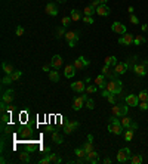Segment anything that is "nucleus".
<instances>
[{
  "mask_svg": "<svg viewBox=\"0 0 148 164\" xmlns=\"http://www.w3.org/2000/svg\"><path fill=\"white\" fill-rule=\"evenodd\" d=\"M108 132L110 133H113L115 136H119V135H122L123 132H125V127L122 126V121L119 120V118H115V115L110 118V123H108Z\"/></svg>",
  "mask_w": 148,
  "mask_h": 164,
  "instance_id": "nucleus-1",
  "label": "nucleus"
},
{
  "mask_svg": "<svg viewBox=\"0 0 148 164\" xmlns=\"http://www.w3.org/2000/svg\"><path fill=\"white\" fill-rule=\"evenodd\" d=\"M105 89H107L111 95H119V93H122L123 83H122L119 78H115V80H110V81H107V86H105Z\"/></svg>",
  "mask_w": 148,
  "mask_h": 164,
  "instance_id": "nucleus-2",
  "label": "nucleus"
},
{
  "mask_svg": "<svg viewBox=\"0 0 148 164\" xmlns=\"http://www.w3.org/2000/svg\"><path fill=\"white\" fill-rule=\"evenodd\" d=\"M89 98L88 96V93L86 95H83V93H80V96L73 99V109L74 111H80V109L84 107V104H86V99Z\"/></svg>",
  "mask_w": 148,
  "mask_h": 164,
  "instance_id": "nucleus-3",
  "label": "nucleus"
},
{
  "mask_svg": "<svg viewBox=\"0 0 148 164\" xmlns=\"http://www.w3.org/2000/svg\"><path fill=\"white\" fill-rule=\"evenodd\" d=\"M65 40H67V43H68L70 47H74V46L77 44V42L80 40V33H77V31H67Z\"/></svg>",
  "mask_w": 148,
  "mask_h": 164,
  "instance_id": "nucleus-4",
  "label": "nucleus"
},
{
  "mask_svg": "<svg viewBox=\"0 0 148 164\" xmlns=\"http://www.w3.org/2000/svg\"><path fill=\"white\" fill-rule=\"evenodd\" d=\"M130 157H132L130 149L129 148H122L117 152V161L119 163H127V161H130Z\"/></svg>",
  "mask_w": 148,
  "mask_h": 164,
  "instance_id": "nucleus-5",
  "label": "nucleus"
},
{
  "mask_svg": "<svg viewBox=\"0 0 148 164\" xmlns=\"http://www.w3.org/2000/svg\"><path fill=\"white\" fill-rule=\"evenodd\" d=\"M73 65L76 67V70H77V71H81V70H84L86 67L91 65V61H89V59H86L84 56H79L77 59H74Z\"/></svg>",
  "mask_w": 148,
  "mask_h": 164,
  "instance_id": "nucleus-6",
  "label": "nucleus"
},
{
  "mask_svg": "<svg viewBox=\"0 0 148 164\" xmlns=\"http://www.w3.org/2000/svg\"><path fill=\"white\" fill-rule=\"evenodd\" d=\"M111 111H113V115H115V117H123V115H127L129 105H115L114 104Z\"/></svg>",
  "mask_w": 148,
  "mask_h": 164,
  "instance_id": "nucleus-7",
  "label": "nucleus"
},
{
  "mask_svg": "<svg viewBox=\"0 0 148 164\" xmlns=\"http://www.w3.org/2000/svg\"><path fill=\"white\" fill-rule=\"evenodd\" d=\"M84 163H89V164H96L99 163V154L96 151H92V152H88V155L83 158Z\"/></svg>",
  "mask_w": 148,
  "mask_h": 164,
  "instance_id": "nucleus-8",
  "label": "nucleus"
},
{
  "mask_svg": "<svg viewBox=\"0 0 148 164\" xmlns=\"http://www.w3.org/2000/svg\"><path fill=\"white\" fill-rule=\"evenodd\" d=\"M79 121H76V120H71L68 121V123H65V126H64V132L67 133V135H71L74 130H77L79 129Z\"/></svg>",
  "mask_w": 148,
  "mask_h": 164,
  "instance_id": "nucleus-9",
  "label": "nucleus"
},
{
  "mask_svg": "<svg viewBox=\"0 0 148 164\" xmlns=\"http://www.w3.org/2000/svg\"><path fill=\"white\" fill-rule=\"evenodd\" d=\"M111 30H113L114 33L122 34V36L127 33V28H126V25H125V24H122V22H113V24H111Z\"/></svg>",
  "mask_w": 148,
  "mask_h": 164,
  "instance_id": "nucleus-10",
  "label": "nucleus"
},
{
  "mask_svg": "<svg viewBox=\"0 0 148 164\" xmlns=\"http://www.w3.org/2000/svg\"><path fill=\"white\" fill-rule=\"evenodd\" d=\"M13 99H15V92H13V89H9V90L3 92V95H2V101H3V102H6L8 105H11L12 102H13Z\"/></svg>",
  "mask_w": 148,
  "mask_h": 164,
  "instance_id": "nucleus-11",
  "label": "nucleus"
},
{
  "mask_svg": "<svg viewBox=\"0 0 148 164\" xmlns=\"http://www.w3.org/2000/svg\"><path fill=\"white\" fill-rule=\"evenodd\" d=\"M45 12L49 15V16H57L58 15V8H57V5L53 3V2H49L47 5H46V8H45Z\"/></svg>",
  "mask_w": 148,
  "mask_h": 164,
  "instance_id": "nucleus-12",
  "label": "nucleus"
},
{
  "mask_svg": "<svg viewBox=\"0 0 148 164\" xmlns=\"http://www.w3.org/2000/svg\"><path fill=\"white\" fill-rule=\"evenodd\" d=\"M129 68H130V67H129L127 62H117V65L114 67V71H115L119 76H123Z\"/></svg>",
  "mask_w": 148,
  "mask_h": 164,
  "instance_id": "nucleus-13",
  "label": "nucleus"
},
{
  "mask_svg": "<svg viewBox=\"0 0 148 164\" xmlns=\"http://www.w3.org/2000/svg\"><path fill=\"white\" fill-rule=\"evenodd\" d=\"M71 89L74 90V92H77V93H84V90H86V84H84V81H74V83H71Z\"/></svg>",
  "mask_w": 148,
  "mask_h": 164,
  "instance_id": "nucleus-14",
  "label": "nucleus"
},
{
  "mask_svg": "<svg viewBox=\"0 0 148 164\" xmlns=\"http://www.w3.org/2000/svg\"><path fill=\"white\" fill-rule=\"evenodd\" d=\"M133 71H135V74L139 77H145L148 74V71L145 70V67L142 65V62H138L133 65Z\"/></svg>",
  "mask_w": 148,
  "mask_h": 164,
  "instance_id": "nucleus-15",
  "label": "nucleus"
},
{
  "mask_svg": "<svg viewBox=\"0 0 148 164\" xmlns=\"http://www.w3.org/2000/svg\"><path fill=\"white\" fill-rule=\"evenodd\" d=\"M133 39H135V36L126 33V34H123V36L119 39V43H120V44H125V46H129V44L133 43Z\"/></svg>",
  "mask_w": 148,
  "mask_h": 164,
  "instance_id": "nucleus-16",
  "label": "nucleus"
},
{
  "mask_svg": "<svg viewBox=\"0 0 148 164\" xmlns=\"http://www.w3.org/2000/svg\"><path fill=\"white\" fill-rule=\"evenodd\" d=\"M50 67H52L53 70H59V68L62 67V58H61L59 55H53L52 59H50Z\"/></svg>",
  "mask_w": 148,
  "mask_h": 164,
  "instance_id": "nucleus-17",
  "label": "nucleus"
},
{
  "mask_svg": "<svg viewBox=\"0 0 148 164\" xmlns=\"http://www.w3.org/2000/svg\"><path fill=\"white\" fill-rule=\"evenodd\" d=\"M96 13L99 15V16H108L110 13H111V9L107 6V5H104V3H101L98 8H96Z\"/></svg>",
  "mask_w": 148,
  "mask_h": 164,
  "instance_id": "nucleus-18",
  "label": "nucleus"
},
{
  "mask_svg": "<svg viewBox=\"0 0 148 164\" xmlns=\"http://www.w3.org/2000/svg\"><path fill=\"white\" fill-rule=\"evenodd\" d=\"M76 67L73 65V64H68V65L64 68V76L67 77V78H73V77L76 76Z\"/></svg>",
  "mask_w": 148,
  "mask_h": 164,
  "instance_id": "nucleus-19",
  "label": "nucleus"
},
{
  "mask_svg": "<svg viewBox=\"0 0 148 164\" xmlns=\"http://www.w3.org/2000/svg\"><path fill=\"white\" fill-rule=\"evenodd\" d=\"M126 102H127V105L129 107H138L139 105V98H138V95H127L126 96Z\"/></svg>",
  "mask_w": 148,
  "mask_h": 164,
  "instance_id": "nucleus-20",
  "label": "nucleus"
},
{
  "mask_svg": "<svg viewBox=\"0 0 148 164\" xmlns=\"http://www.w3.org/2000/svg\"><path fill=\"white\" fill-rule=\"evenodd\" d=\"M95 84L98 86V89H105V86H107V77L104 76V74L98 76L95 78Z\"/></svg>",
  "mask_w": 148,
  "mask_h": 164,
  "instance_id": "nucleus-21",
  "label": "nucleus"
},
{
  "mask_svg": "<svg viewBox=\"0 0 148 164\" xmlns=\"http://www.w3.org/2000/svg\"><path fill=\"white\" fill-rule=\"evenodd\" d=\"M2 70H3V73H5V74H8V76H11L12 73L15 71V70H13V67H12L11 64H8V62H2Z\"/></svg>",
  "mask_w": 148,
  "mask_h": 164,
  "instance_id": "nucleus-22",
  "label": "nucleus"
},
{
  "mask_svg": "<svg viewBox=\"0 0 148 164\" xmlns=\"http://www.w3.org/2000/svg\"><path fill=\"white\" fill-rule=\"evenodd\" d=\"M49 80L53 81V83H58L59 81V73H58V70H53L52 68V71H49Z\"/></svg>",
  "mask_w": 148,
  "mask_h": 164,
  "instance_id": "nucleus-23",
  "label": "nucleus"
},
{
  "mask_svg": "<svg viewBox=\"0 0 148 164\" xmlns=\"http://www.w3.org/2000/svg\"><path fill=\"white\" fill-rule=\"evenodd\" d=\"M70 16H71L73 21H80V19L83 18V13H81L80 11H77V9H73L71 13H70Z\"/></svg>",
  "mask_w": 148,
  "mask_h": 164,
  "instance_id": "nucleus-24",
  "label": "nucleus"
},
{
  "mask_svg": "<svg viewBox=\"0 0 148 164\" xmlns=\"http://www.w3.org/2000/svg\"><path fill=\"white\" fill-rule=\"evenodd\" d=\"M104 64H105V65L115 67V65H117V58H115L114 55H111V56H107V58L104 59Z\"/></svg>",
  "mask_w": 148,
  "mask_h": 164,
  "instance_id": "nucleus-25",
  "label": "nucleus"
},
{
  "mask_svg": "<svg viewBox=\"0 0 148 164\" xmlns=\"http://www.w3.org/2000/svg\"><path fill=\"white\" fill-rule=\"evenodd\" d=\"M65 34H67V31H65V27H64V25L58 27L57 30H55V37H57V39H61V37H65Z\"/></svg>",
  "mask_w": 148,
  "mask_h": 164,
  "instance_id": "nucleus-26",
  "label": "nucleus"
},
{
  "mask_svg": "<svg viewBox=\"0 0 148 164\" xmlns=\"http://www.w3.org/2000/svg\"><path fill=\"white\" fill-rule=\"evenodd\" d=\"M52 142H55V143H64V138L58 133V132H55V133H52Z\"/></svg>",
  "mask_w": 148,
  "mask_h": 164,
  "instance_id": "nucleus-27",
  "label": "nucleus"
},
{
  "mask_svg": "<svg viewBox=\"0 0 148 164\" xmlns=\"http://www.w3.org/2000/svg\"><path fill=\"white\" fill-rule=\"evenodd\" d=\"M93 13H96V9H95V8H92L91 5H89V6H86V8L83 9V15H84V16H92Z\"/></svg>",
  "mask_w": 148,
  "mask_h": 164,
  "instance_id": "nucleus-28",
  "label": "nucleus"
},
{
  "mask_svg": "<svg viewBox=\"0 0 148 164\" xmlns=\"http://www.w3.org/2000/svg\"><path fill=\"white\" fill-rule=\"evenodd\" d=\"M47 155H49V158H50L52 164H59V163H62V158H61L59 155H57V154H47Z\"/></svg>",
  "mask_w": 148,
  "mask_h": 164,
  "instance_id": "nucleus-29",
  "label": "nucleus"
},
{
  "mask_svg": "<svg viewBox=\"0 0 148 164\" xmlns=\"http://www.w3.org/2000/svg\"><path fill=\"white\" fill-rule=\"evenodd\" d=\"M144 161V158H142V155H139V154H136V155H132L130 157V163L132 164H141Z\"/></svg>",
  "mask_w": 148,
  "mask_h": 164,
  "instance_id": "nucleus-30",
  "label": "nucleus"
},
{
  "mask_svg": "<svg viewBox=\"0 0 148 164\" xmlns=\"http://www.w3.org/2000/svg\"><path fill=\"white\" fill-rule=\"evenodd\" d=\"M145 42H147V39H145L144 36H135V39H133V44H135V46L144 44Z\"/></svg>",
  "mask_w": 148,
  "mask_h": 164,
  "instance_id": "nucleus-31",
  "label": "nucleus"
},
{
  "mask_svg": "<svg viewBox=\"0 0 148 164\" xmlns=\"http://www.w3.org/2000/svg\"><path fill=\"white\" fill-rule=\"evenodd\" d=\"M86 152H92L93 151V141H89V142H84L83 143V146H81Z\"/></svg>",
  "mask_w": 148,
  "mask_h": 164,
  "instance_id": "nucleus-32",
  "label": "nucleus"
},
{
  "mask_svg": "<svg viewBox=\"0 0 148 164\" xmlns=\"http://www.w3.org/2000/svg\"><path fill=\"white\" fill-rule=\"evenodd\" d=\"M19 161H21V163H30V161H31V160H30V154L21 152L19 154Z\"/></svg>",
  "mask_w": 148,
  "mask_h": 164,
  "instance_id": "nucleus-33",
  "label": "nucleus"
},
{
  "mask_svg": "<svg viewBox=\"0 0 148 164\" xmlns=\"http://www.w3.org/2000/svg\"><path fill=\"white\" fill-rule=\"evenodd\" d=\"M96 89H98V86H96V84H89V86H86L84 93H88V95H93V93L96 92Z\"/></svg>",
  "mask_w": 148,
  "mask_h": 164,
  "instance_id": "nucleus-34",
  "label": "nucleus"
},
{
  "mask_svg": "<svg viewBox=\"0 0 148 164\" xmlns=\"http://www.w3.org/2000/svg\"><path fill=\"white\" fill-rule=\"evenodd\" d=\"M74 154H76L79 158H84V157L88 155V152H86L83 148H76V149H74Z\"/></svg>",
  "mask_w": 148,
  "mask_h": 164,
  "instance_id": "nucleus-35",
  "label": "nucleus"
},
{
  "mask_svg": "<svg viewBox=\"0 0 148 164\" xmlns=\"http://www.w3.org/2000/svg\"><path fill=\"white\" fill-rule=\"evenodd\" d=\"M122 126H123V127H125V129H127V127H129V124H130V123H132V118H129V117H127V115H123V117H122Z\"/></svg>",
  "mask_w": 148,
  "mask_h": 164,
  "instance_id": "nucleus-36",
  "label": "nucleus"
},
{
  "mask_svg": "<svg viewBox=\"0 0 148 164\" xmlns=\"http://www.w3.org/2000/svg\"><path fill=\"white\" fill-rule=\"evenodd\" d=\"M138 98H139V102H142V101H148V90H141L139 95H138Z\"/></svg>",
  "mask_w": 148,
  "mask_h": 164,
  "instance_id": "nucleus-37",
  "label": "nucleus"
},
{
  "mask_svg": "<svg viewBox=\"0 0 148 164\" xmlns=\"http://www.w3.org/2000/svg\"><path fill=\"white\" fill-rule=\"evenodd\" d=\"M133 133H135V132H130V130H125V132H123L126 142H130V141H132V138H133Z\"/></svg>",
  "mask_w": 148,
  "mask_h": 164,
  "instance_id": "nucleus-38",
  "label": "nucleus"
},
{
  "mask_svg": "<svg viewBox=\"0 0 148 164\" xmlns=\"http://www.w3.org/2000/svg\"><path fill=\"white\" fill-rule=\"evenodd\" d=\"M11 77H12L13 81H18V80L22 77V71H13V73L11 74Z\"/></svg>",
  "mask_w": 148,
  "mask_h": 164,
  "instance_id": "nucleus-39",
  "label": "nucleus"
},
{
  "mask_svg": "<svg viewBox=\"0 0 148 164\" xmlns=\"http://www.w3.org/2000/svg\"><path fill=\"white\" fill-rule=\"evenodd\" d=\"M11 83H13V80H12V77L11 76H6L2 78V84H5V86H8V84H11Z\"/></svg>",
  "mask_w": 148,
  "mask_h": 164,
  "instance_id": "nucleus-40",
  "label": "nucleus"
},
{
  "mask_svg": "<svg viewBox=\"0 0 148 164\" xmlns=\"http://www.w3.org/2000/svg\"><path fill=\"white\" fill-rule=\"evenodd\" d=\"M84 107H86L88 109H93V108H95V102H93V99H92V98L86 99V104H84Z\"/></svg>",
  "mask_w": 148,
  "mask_h": 164,
  "instance_id": "nucleus-41",
  "label": "nucleus"
},
{
  "mask_svg": "<svg viewBox=\"0 0 148 164\" xmlns=\"http://www.w3.org/2000/svg\"><path fill=\"white\" fill-rule=\"evenodd\" d=\"M73 21L71 19V16H62V19H61V24L64 25V27H67V25H70V22Z\"/></svg>",
  "mask_w": 148,
  "mask_h": 164,
  "instance_id": "nucleus-42",
  "label": "nucleus"
},
{
  "mask_svg": "<svg viewBox=\"0 0 148 164\" xmlns=\"http://www.w3.org/2000/svg\"><path fill=\"white\" fill-rule=\"evenodd\" d=\"M139 109H141V111H148V101L139 102Z\"/></svg>",
  "mask_w": 148,
  "mask_h": 164,
  "instance_id": "nucleus-43",
  "label": "nucleus"
},
{
  "mask_svg": "<svg viewBox=\"0 0 148 164\" xmlns=\"http://www.w3.org/2000/svg\"><path fill=\"white\" fill-rule=\"evenodd\" d=\"M138 129V123H135V121H132L130 124H129V127L127 129H125V130H130V132H135Z\"/></svg>",
  "mask_w": 148,
  "mask_h": 164,
  "instance_id": "nucleus-44",
  "label": "nucleus"
},
{
  "mask_svg": "<svg viewBox=\"0 0 148 164\" xmlns=\"http://www.w3.org/2000/svg\"><path fill=\"white\" fill-rule=\"evenodd\" d=\"M0 111H2V114L8 112V104H6V102H3V101H2V104H0Z\"/></svg>",
  "mask_w": 148,
  "mask_h": 164,
  "instance_id": "nucleus-45",
  "label": "nucleus"
},
{
  "mask_svg": "<svg viewBox=\"0 0 148 164\" xmlns=\"http://www.w3.org/2000/svg\"><path fill=\"white\" fill-rule=\"evenodd\" d=\"M81 21L84 22V24H93V18H92V16H84V15H83Z\"/></svg>",
  "mask_w": 148,
  "mask_h": 164,
  "instance_id": "nucleus-46",
  "label": "nucleus"
},
{
  "mask_svg": "<svg viewBox=\"0 0 148 164\" xmlns=\"http://www.w3.org/2000/svg\"><path fill=\"white\" fill-rule=\"evenodd\" d=\"M129 21L132 22V24H135V25H136V24H139V19H138L133 13H130V16H129Z\"/></svg>",
  "mask_w": 148,
  "mask_h": 164,
  "instance_id": "nucleus-47",
  "label": "nucleus"
},
{
  "mask_svg": "<svg viewBox=\"0 0 148 164\" xmlns=\"http://www.w3.org/2000/svg\"><path fill=\"white\" fill-rule=\"evenodd\" d=\"M39 163L40 164H50L52 161H50V158H49V155H46L45 158H42V160H39Z\"/></svg>",
  "mask_w": 148,
  "mask_h": 164,
  "instance_id": "nucleus-48",
  "label": "nucleus"
},
{
  "mask_svg": "<svg viewBox=\"0 0 148 164\" xmlns=\"http://www.w3.org/2000/svg\"><path fill=\"white\" fill-rule=\"evenodd\" d=\"M2 123L3 124H6V123H9V114H2Z\"/></svg>",
  "mask_w": 148,
  "mask_h": 164,
  "instance_id": "nucleus-49",
  "label": "nucleus"
},
{
  "mask_svg": "<svg viewBox=\"0 0 148 164\" xmlns=\"http://www.w3.org/2000/svg\"><path fill=\"white\" fill-rule=\"evenodd\" d=\"M108 73H110V65H105V64H104V67H102V74H104V76H108Z\"/></svg>",
  "mask_w": 148,
  "mask_h": 164,
  "instance_id": "nucleus-50",
  "label": "nucleus"
},
{
  "mask_svg": "<svg viewBox=\"0 0 148 164\" xmlns=\"http://www.w3.org/2000/svg\"><path fill=\"white\" fill-rule=\"evenodd\" d=\"M110 95H111V93H110L107 89H102V92H101V96H102V98H108Z\"/></svg>",
  "mask_w": 148,
  "mask_h": 164,
  "instance_id": "nucleus-51",
  "label": "nucleus"
},
{
  "mask_svg": "<svg viewBox=\"0 0 148 164\" xmlns=\"http://www.w3.org/2000/svg\"><path fill=\"white\" fill-rule=\"evenodd\" d=\"M99 5H101V2H99V0H92V3H91V6H92V8H95V9H96Z\"/></svg>",
  "mask_w": 148,
  "mask_h": 164,
  "instance_id": "nucleus-52",
  "label": "nucleus"
},
{
  "mask_svg": "<svg viewBox=\"0 0 148 164\" xmlns=\"http://www.w3.org/2000/svg\"><path fill=\"white\" fill-rule=\"evenodd\" d=\"M107 101H108L110 104H115V95H110V96L107 98Z\"/></svg>",
  "mask_w": 148,
  "mask_h": 164,
  "instance_id": "nucleus-53",
  "label": "nucleus"
},
{
  "mask_svg": "<svg viewBox=\"0 0 148 164\" xmlns=\"http://www.w3.org/2000/svg\"><path fill=\"white\" fill-rule=\"evenodd\" d=\"M24 34V28L22 27H18V28H16V36H22Z\"/></svg>",
  "mask_w": 148,
  "mask_h": 164,
  "instance_id": "nucleus-54",
  "label": "nucleus"
},
{
  "mask_svg": "<svg viewBox=\"0 0 148 164\" xmlns=\"http://www.w3.org/2000/svg\"><path fill=\"white\" fill-rule=\"evenodd\" d=\"M50 68H52V67H50V64H49V65H43V67H42V70H43L45 73H49V70H50Z\"/></svg>",
  "mask_w": 148,
  "mask_h": 164,
  "instance_id": "nucleus-55",
  "label": "nucleus"
},
{
  "mask_svg": "<svg viewBox=\"0 0 148 164\" xmlns=\"http://www.w3.org/2000/svg\"><path fill=\"white\" fill-rule=\"evenodd\" d=\"M141 62H142V65L145 67V70H147V71H148V59H142Z\"/></svg>",
  "mask_w": 148,
  "mask_h": 164,
  "instance_id": "nucleus-56",
  "label": "nucleus"
},
{
  "mask_svg": "<svg viewBox=\"0 0 148 164\" xmlns=\"http://www.w3.org/2000/svg\"><path fill=\"white\" fill-rule=\"evenodd\" d=\"M141 28H142V31H148V25H147V24H142V27H141Z\"/></svg>",
  "mask_w": 148,
  "mask_h": 164,
  "instance_id": "nucleus-57",
  "label": "nucleus"
},
{
  "mask_svg": "<svg viewBox=\"0 0 148 164\" xmlns=\"http://www.w3.org/2000/svg\"><path fill=\"white\" fill-rule=\"evenodd\" d=\"M104 163H105V164H111V158H108V157H107V158H104Z\"/></svg>",
  "mask_w": 148,
  "mask_h": 164,
  "instance_id": "nucleus-58",
  "label": "nucleus"
},
{
  "mask_svg": "<svg viewBox=\"0 0 148 164\" xmlns=\"http://www.w3.org/2000/svg\"><path fill=\"white\" fill-rule=\"evenodd\" d=\"M127 11L130 12V13H133V6H129V9H127Z\"/></svg>",
  "mask_w": 148,
  "mask_h": 164,
  "instance_id": "nucleus-59",
  "label": "nucleus"
},
{
  "mask_svg": "<svg viewBox=\"0 0 148 164\" xmlns=\"http://www.w3.org/2000/svg\"><path fill=\"white\" fill-rule=\"evenodd\" d=\"M99 2H101V3H104V5H105V3H107L108 0H99Z\"/></svg>",
  "mask_w": 148,
  "mask_h": 164,
  "instance_id": "nucleus-60",
  "label": "nucleus"
},
{
  "mask_svg": "<svg viewBox=\"0 0 148 164\" xmlns=\"http://www.w3.org/2000/svg\"><path fill=\"white\" fill-rule=\"evenodd\" d=\"M57 2H59V3H64V2H67V0H57Z\"/></svg>",
  "mask_w": 148,
  "mask_h": 164,
  "instance_id": "nucleus-61",
  "label": "nucleus"
},
{
  "mask_svg": "<svg viewBox=\"0 0 148 164\" xmlns=\"http://www.w3.org/2000/svg\"><path fill=\"white\" fill-rule=\"evenodd\" d=\"M49 2H52V0H49Z\"/></svg>",
  "mask_w": 148,
  "mask_h": 164,
  "instance_id": "nucleus-62",
  "label": "nucleus"
}]
</instances>
